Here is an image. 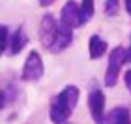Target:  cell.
I'll list each match as a JSON object with an SVG mask.
<instances>
[{
    "instance_id": "obj_1",
    "label": "cell",
    "mask_w": 131,
    "mask_h": 124,
    "mask_svg": "<svg viewBox=\"0 0 131 124\" xmlns=\"http://www.w3.org/2000/svg\"><path fill=\"white\" fill-rule=\"evenodd\" d=\"M40 42L49 52L59 54L74 43V29L52 15H45L40 22Z\"/></svg>"
},
{
    "instance_id": "obj_2",
    "label": "cell",
    "mask_w": 131,
    "mask_h": 124,
    "mask_svg": "<svg viewBox=\"0 0 131 124\" xmlns=\"http://www.w3.org/2000/svg\"><path fill=\"white\" fill-rule=\"evenodd\" d=\"M79 102V88L75 85L65 86L58 95L52 97L50 101V122L52 124H65L68 117L72 115L74 108Z\"/></svg>"
},
{
    "instance_id": "obj_3",
    "label": "cell",
    "mask_w": 131,
    "mask_h": 124,
    "mask_svg": "<svg viewBox=\"0 0 131 124\" xmlns=\"http://www.w3.org/2000/svg\"><path fill=\"white\" fill-rule=\"evenodd\" d=\"M126 63V49L124 47H115L110 52V59H108V68L104 74V85L108 88H113L118 81V74L122 65Z\"/></svg>"
},
{
    "instance_id": "obj_4",
    "label": "cell",
    "mask_w": 131,
    "mask_h": 124,
    "mask_svg": "<svg viewBox=\"0 0 131 124\" xmlns=\"http://www.w3.org/2000/svg\"><path fill=\"white\" fill-rule=\"evenodd\" d=\"M45 74V65L43 59L40 56L38 50H31L25 63H24V70H22V79L27 83H36L43 77Z\"/></svg>"
},
{
    "instance_id": "obj_5",
    "label": "cell",
    "mask_w": 131,
    "mask_h": 124,
    "mask_svg": "<svg viewBox=\"0 0 131 124\" xmlns=\"http://www.w3.org/2000/svg\"><path fill=\"white\" fill-rule=\"evenodd\" d=\"M104 106H106L104 94L99 88H92L90 94H88V108H90V113H92V119H93L95 124H102L104 115H106Z\"/></svg>"
},
{
    "instance_id": "obj_6",
    "label": "cell",
    "mask_w": 131,
    "mask_h": 124,
    "mask_svg": "<svg viewBox=\"0 0 131 124\" xmlns=\"http://www.w3.org/2000/svg\"><path fill=\"white\" fill-rule=\"evenodd\" d=\"M63 24H67L68 27L75 29V27H81V20H79V6L74 0H68V2L63 6L61 9V18H59Z\"/></svg>"
},
{
    "instance_id": "obj_7",
    "label": "cell",
    "mask_w": 131,
    "mask_h": 124,
    "mask_svg": "<svg viewBox=\"0 0 131 124\" xmlns=\"http://www.w3.org/2000/svg\"><path fill=\"white\" fill-rule=\"evenodd\" d=\"M102 124H131V113H129V110L124 108V106L113 108L110 113L104 115Z\"/></svg>"
},
{
    "instance_id": "obj_8",
    "label": "cell",
    "mask_w": 131,
    "mask_h": 124,
    "mask_svg": "<svg viewBox=\"0 0 131 124\" xmlns=\"http://www.w3.org/2000/svg\"><path fill=\"white\" fill-rule=\"evenodd\" d=\"M27 42H29V38L24 33V25L16 27L15 33H13V36H11V40H9V54H13V56L20 54L24 50V47L27 45Z\"/></svg>"
},
{
    "instance_id": "obj_9",
    "label": "cell",
    "mask_w": 131,
    "mask_h": 124,
    "mask_svg": "<svg viewBox=\"0 0 131 124\" xmlns=\"http://www.w3.org/2000/svg\"><path fill=\"white\" fill-rule=\"evenodd\" d=\"M88 50H90V58L92 59H99L106 54L108 50V43L99 36V34H92L90 42H88Z\"/></svg>"
},
{
    "instance_id": "obj_10",
    "label": "cell",
    "mask_w": 131,
    "mask_h": 124,
    "mask_svg": "<svg viewBox=\"0 0 131 124\" xmlns=\"http://www.w3.org/2000/svg\"><path fill=\"white\" fill-rule=\"evenodd\" d=\"M93 13H95V0H83L81 6H79V20H81V25L88 24L93 18Z\"/></svg>"
},
{
    "instance_id": "obj_11",
    "label": "cell",
    "mask_w": 131,
    "mask_h": 124,
    "mask_svg": "<svg viewBox=\"0 0 131 124\" xmlns=\"http://www.w3.org/2000/svg\"><path fill=\"white\" fill-rule=\"evenodd\" d=\"M7 43H9V29H7V25L0 24V56L4 54Z\"/></svg>"
},
{
    "instance_id": "obj_12",
    "label": "cell",
    "mask_w": 131,
    "mask_h": 124,
    "mask_svg": "<svg viewBox=\"0 0 131 124\" xmlns=\"http://www.w3.org/2000/svg\"><path fill=\"white\" fill-rule=\"evenodd\" d=\"M104 13L108 16H113L118 13V0H106V6H104Z\"/></svg>"
},
{
    "instance_id": "obj_13",
    "label": "cell",
    "mask_w": 131,
    "mask_h": 124,
    "mask_svg": "<svg viewBox=\"0 0 131 124\" xmlns=\"http://www.w3.org/2000/svg\"><path fill=\"white\" fill-rule=\"evenodd\" d=\"M9 101H11V99H9V94L4 92V90H0V111L4 110V106H6Z\"/></svg>"
},
{
    "instance_id": "obj_14",
    "label": "cell",
    "mask_w": 131,
    "mask_h": 124,
    "mask_svg": "<svg viewBox=\"0 0 131 124\" xmlns=\"http://www.w3.org/2000/svg\"><path fill=\"white\" fill-rule=\"evenodd\" d=\"M124 83H126V86H127V90L131 92V68L124 74Z\"/></svg>"
},
{
    "instance_id": "obj_15",
    "label": "cell",
    "mask_w": 131,
    "mask_h": 124,
    "mask_svg": "<svg viewBox=\"0 0 131 124\" xmlns=\"http://www.w3.org/2000/svg\"><path fill=\"white\" fill-rule=\"evenodd\" d=\"M54 2H56V0H38V4H40L41 7H50Z\"/></svg>"
},
{
    "instance_id": "obj_16",
    "label": "cell",
    "mask_w": 131,
    "mask_h": 124,
    "mask_svg": "<svg viewBox=\"0 0 131 124\" xmlns=\"http://www.w3.org/2000/svg\"><path fill=\"white\" fill-rule=\"evenodd\" d=\"M126 63H131V43H129V49L126 50Z\"/></svg>"
},
{
    "instance_id": "obj_17",
    "label": "cell",
    "mask_w": 131,
    "mask_h": 124,
    "mask_svg": "<svg viewBox=\"0 0 131 124\" xmlns=\"http://www.w3.org/2000/svg\"><path fill=\"white\" fill-rule=\"evenodd\" d=\"M126 9H127V13L131 15V0H126Z\"/></svg>"
}]
</instances>
